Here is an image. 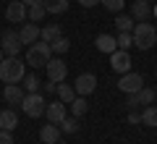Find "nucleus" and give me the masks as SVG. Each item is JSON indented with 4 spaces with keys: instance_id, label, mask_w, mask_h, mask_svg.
I'll use <instances>...</instances> for the list:
<instances>
[{
    "instance_id": "1",
    "label": "nucleus",
    "mask_w": 157,
    "mask_h": 144,
    "mask_svg": "<svg viewBox=\"0 0 157 144\" xmlns=\"http://www.w3.org/2000/svg\"><path fill=\"white\" fill-rule=\"evenodd\" d=\"M26 63H21L18 58H3L0 63V81L3 84H21V79L26 76Z\"/></svg>"
},
{
    "instance_id": "2",
    "label": "nucleus",
    "mask_w": 157,
    "mask_h": 144,
    "mask_svg": "<svg viewBox=\"0 0 157 144\" xmlns=\"http://www.w3.org/2000/svg\"><path fill=\"white\" fill-rule=\"evenodd\" d=\"M131 37H134V45L139 50H152L155 42H157V29L152 26V24H147V21H136Z\"/></svg>"
},
{
    "instance_id": "3",
    "label": "nucleus",
    "mask_w": 157,
    "mask_h": 144,
    "mask_svg": "<svg viewBox=\"0 0 157 144\" xmlns=\"http://www.w3.org/2000/svg\"><path fill=\"white\" fill-rule=\"evenodd\" d=\"M52 58V50H50V42H34L29 45V50H26V66L32 68H45L47 60Z\"/></svg>"
},
{
    "instance_id": "4",
    "label": "nucleus",
    "mask_w": 157,
    "mask_h": 144,
    "mask_svg": "<svg viewBox=\"0 0 157 144\" xmlns=\"http://www.w3.org/2000/svg\"><path fill=\"white\" fill-rule=\"evenodd\" d=\"M45 107H47V102H45V97H42L39 92L26 94V97H24V102H21V110L26 113L29 118H39V115H45Z\"/></svg>"
},
{
    "instance_id": "5",
    "label": "nucleus",
    "mask_w": 157,
    "mask_h": 144,
    "mask_svg": "<svg viewBox=\"0 0 157 144\" xmlns=\"http://www.w3.org/2000/svg\"><path fill=\"white\" fill-rule=\"evenodd\" d=\"M155 100H157V92H155V89H152V87H141L139 92H134V94L126 97V107L136 110V107H141V105H152Z\"/></svg>"
},
{
    "instance_id": "6",
    "label": "nucleus",
    "mask_w": 157,
    "mask_h": 144,
    "mask_svg": "<svg viewBox=\"0 0 157 144\" xmlns=\"http://www.w3.org/2000/svg\"><path fill=\"white\" fill-rule=\"evenodd\" d=\"M0 47H3V53H6L8 58H18V50H21V37H18V32H13V29L3 32Z\"/></svg>"
},
{
    "instance_id": "7",
    "label": "nucleus",
    "mask_w": 157,
    "mask_h": 144,
    "mask_svg": "<svg viewBox=\"0 0 157 144\" xmlns=\"http://www.w3.org/2000/svg\"><path fill=\"white\" fill-rule=\"evenodd\" d=\"M141 87H144V79H141V73H134V71H128V73H121L118 89H121L123 94H134V92H139Z\"/></svg>"
},
{
    "instance_id": "8",
    "label": "nucleus",
    "mask_w": 157,
    "mask_h": 144,
    "mask_svg": "<svg viewBox=\"0 0 157 144\" xmlns=\"http://www.w3.org/2000/svg\"><path fill=\"white\" fill-rule=\"evenodd\" d=\"M110 68L115 73H128L131 71V55L128 50H115L110 53Z\"/></svg>"
},
{
    "instance_id": "9",
    "label": "nucleus",
    "mask_w": 157,
    "mask_h": 144,
    "mask_svg": "<svg viewBox=\"0 0 157 144\" xmlns=\"http://www.w3.org/2000/svg\"><path fill=\"white\" fill-rule=\"evenodd\" d=\"M45 68H47V79H50V81H55V84H60L63 79L68 76V66L60 60V58H50Z\"/></svg>"
},
{
    "instance_id": "10",
    "label": "nucleus",
    "mask_w": 157,
    "mask_h": 144,
    "mask_svg": "<svg viewBox=\"0 0 157 144\" xmlns=\"http://www.w3.org/2000/svg\"><path fill=\"white\" fill-rule=\"evenodd\" d=\"M97 87V76L94 73H78V79L73 81V89H76L78 97H84V94H92Z\"/></svg>"
},
{
    "instance_id": "11",
    "label": "nucleus",
    "mask_w": 157,
    "mask_h": 144,
    "mask_svg": "<svg viewBox=\"0 0 157 144\" xmlns=\"http://www.w3.org/2000/svg\"><path fill=\"white\" fill-rule=\"evenodd\" d=\"M26 13H29V8L24 6L21 0H13V3H8V8H6V21H13V24L26 21Z\"/></svg>"
},
{
    "instance_id": "12",
    "label": "nucleus",
    "mask_w": 157,
    "mask_h": 144,
    "mask_svg": "<svg viewBox=\"0 0 157 144\" xmlns=\"http://www.w3.org/2000/svg\"><path fill=\"white\" fill-rule=\"evenodd\" d=\"M45 115H47V121H50V123H58V126H60V121L68 115V110H66V102H60V100H55V102H47V107H45Z\"/></svg>"
},
{
    "instance_id": "13",
    "label": "nucleus",
    "mask_w": 157,
    "mask_h": 144,
    "mask_svg": "<svg viewBox=\"0 0 157 144\" xmlns=\"http://www.w3.org/2000/svg\"><path fill=\"white\" fill-rule=\"evenodd\" d=\"M3 97H6L8 105H21L24 97H26V92H24L21 84H6V89H3Z\"/></svg>"
},
{
    "instance_id": "14",
    "label": "nucleus",
    "mask_w": 157,
    "mask_h": 144,
    "mask_svg": "<svg viewBox=\"0 0 157 144\" xmlns=\"http://www.w3.org/2000/svg\"><path fill=\"white\" fill-rule=\"evenodd\" d=\"M39 139H42L45 144H58V142H60V126L47 121V126L39 128Z\"/></svg>"
},
{
    "instance_id": "15",
    "label": "nucleus",
    "mask_w": 157,
    "mask_h": 144,
    "mask_svg": "<svg viewBox=\"0 0 157 144\" xmlns=\"http://www.w3.org/2000/svg\"><path fill=\"white\" fill-rule=\"evenodd\" d=\"M18 37H21V45H34L39 39V26L32 21H26L21 29H18Z\"/></svg>"
},
{
    "instance_id": "16",
    "label": "nucleus",
    "mask_w": 157,
    "mask_h": 144,
    "mask_svg": "<svg viewBox=\"0 0 157 144\" xmlns=\"http://www.w3.org/2000/svg\"><path fill=\"white\" fill-rule=\"evenodd\" d=\"M131 16H134L136 21H144L147 16H152L149 0H134V6H131Z\"/></svg>"
},
{
    "instance_id": "17",
    "label": "nucleus",
    "mask_w": 157,
    "mask_h": 144,
    "mask_svg": "<svg viewBox=\"0 0 157 144\" xmlns=\"http://www.w3.org/2000/svg\"><path fill=\"white\" fill-rule=\"evenodd\" d=\"M58 37H63L60 24H47V26L39 29V39H42V42H55Z\"/></svg>"
},
{
    "instance_id": "18",
    "label": "nucleus",
    "mask_w": 157,
    "mask_h": 144,
    "mask_svg": "<svg viewBox=\"0 0 157 144\" xmlns=\"http://www.w3.org/2000/svg\"><path fill=\"white\" fill-rule=\"evenodd\" d=\"M16 126H18V115H16V110H0V128H6V131H16Z\"/></svg>"
},
{
    "instance_id": "19",
    "label": "nucleus",
    "mask_w": 157,
    "mask_h": 144,
    "mask_svg": "<svg viewBox=\"0 0 157 144\" xmlns=\"http://www.w3.org/2000/svg\"><path fill=\"white\" fill-rule=\"evenodd\" d=\"M94 45H97V50L100 53H115L118 50V42H115V37H110V34H100V37L94 39Z\"/></svg>"
},
{
    "instance_id": "20",
    "label": "nucleus",
    "mask_w": 157,
    "mask_h": 144,
    "mask_svg": "<svg viewBox=\"0 0 157 144\" xmlns=\"http://www.w3.org/2000/svg\"><path fill=\"white\" fill-rule=\"evenodd\" d=\"M68 105H71V115L73 118H81L86 110H89V102H86L84 97H78V94L73 97V102H68Z\"/></svg>"
},
{
    "instance_id": "21",
    "label": "nucleus",
    "mask_w": 157,
    "mask_h": 144,
    "mask_svg": "<svg viewBox=\"0 0 157 144\" xmlns=\"http://www.w3.org/2000/svg\"><path fill=\"white\" fill-rule=\"evenodd\" d=\"M42 6H45L47 13H66L68 11V0H42Z\"/></svg>"
},
{
    "instance_id": "22",
    "label": "nucleus",
    "mask_w": 157,
    "mask_h": 144,
    "mask_svg": "<svg viewBox=\"0 0 157 144\" xmlns=\"http://www.w3.org/2000/svg\"><path fill=\"white\" fill-rule=\"evenodd\" d=\"M39 79H37V73H26V76L21 79V87H24V92L26 94H34V92H39Z\"/></svg>"
},
{
    "instance_id": "23",
    "label": "nucleus",
    "mask_w": 157,
    "mask_h": 144,
    "mask_svg": "<svg viewBox=\"0 0 157 144\" xmlns=\"http://www.w3.org/2000/svg\"><path fill=\"white\" fill-rule=\"evenodd\" d=\"M73 97H76V89H73L71 87V84H58V100H60V102H66V105H68V102H73Z\"/></svg>"
},
{
    "instance_id": "24",
    "label": "nucleus",
    "mask_w": 157,
    "mask_h": 144,
    "mask_svg": "<svg viewBox=\"0 0 157 144\" xmlns=\"http://www.w3.org/2000/svg\"><path fill=\"white\" fill-rule=\"evenodd\" d=\"M134 26H136L134 16H123V13H121V16L115 18V29L118 32H134Z\"/></svg>"
},
{
    "instance_id": "25",
    "label": "nucleus",
    "mask_w": 157,
    "mask_h": 144,
    "mask_svg": "<svg viewBox=\"0 0 157 144\" xmlns=\"http://www.w3.org/2000/svg\"><path fill=\"white\" fill-rule=\"evenodd\" d=\"M141 123L144 126H157V105H147L141 110Z\"/></svg>"
},
{
    "instance_id": "26",
    "label": "nucleus",
    "mask_w": 157,
    "mask_h": 144,
    "mask_svg": "<svg viewBox=\"0 0 157 144\" xmlns=\"http://www.w3.org/2000/svg\"><path fill=\"white\" fill-rule=\"evenodd\" d=\"M50 50L55 53V55H63V53H68V50H71V39H66V37H58L55 42H50Z\"/></svg>"
},
{
    "instance_id": "27",
    "label": "nucleus",
    "mask_w": 157,
    "mask_h": 144,
    "mask_svg": "<svg viewBox=\"0 0 157 144\" xmlns=\"http://www.w3.org/2000/svg\"><path fill=\"white\" fill-rule=\"evenodd\" d=\"M45 16H47V11H45V6L39 3V6H32V8H29V13H26V21L37 24V21H42Z\"/></svg>"
},
{
    "instance_id": "28",
    "label": "nucleus",
    "mask_w": 157,
    "mask_h": 144,
    "mask_svg": "<svg viewBox=\"0 0 157 144\" xmlns=\"http://www.w3.org/2000/svg\"><path fill=\"white\" fill-rule=\"evenodd\" d=\"M60 131H63V134H76V131H78V118L66 115V118L60 121Z\"/></svg>"
},
{
    "instance_id": "29",
    "label": "nucleus",
    "mask_w": 157,
    "mask_h": 144,
    "mask_svg": "<svg viewBox=\"0 0 157 144\" xmlns=\"http://www.w3.org/2000/svg\"><path fill=\"white\" fill-rule=\"evenodd\" d=\"M115 42H118V50H128L134 45V37H131V32H118Z\"/></svg>"
},
{
    "instance_id": "30",
    "label": "nucleus",
    "mask_w": 157,
    "mask_h": 144,
    "mask_svg": "<svg viewBox=\"0 0 157 144\" xmlns=\"http://www.w3.org/2000/svg\"><path fill=\"white\" fill-rule=\"evenodd\" d=\"M123 3H126V0H102V6H105L107 11H113V13L123 11Z\"/></svg>"
},
{
    "instance_id": "31",
    "label": "nucleus",
    "mask_w": 157,
    "mask_h": 144,
    "mask_svg": "<svg viewBox=\"0 0 157 144\" xmlns=\"http://www.w3.org/2000/svg\"><path fill=\"white\" fill-rule=\"evenodd\" d=\"M0 144H13V131L0 128Z\"/></svg>"
},
{
    "instance_id": "32",
    "label": "nucleus",
    "mask_w": 157,
    "mask_h": 144,
    "mask_svg": "<svg viewBox=\"0 0 157 144\" xmlns=\"http://www.w3.org/2000/svg\"><path fill=\"white\" fill-rule=\"evenodd\" d=\"M42 89H45L47 94H52V92H58V84H55V81H50V79H47V84H45V87H42Z\"/></svg>"
},
{
    "instance_id": "33",
    "label": "nucleus",
    "mask_w": 157,
    "mask_h": 144,
    "mask_svg": "<svg viewBox=\"0 0 157 144\" xmlns=\"http://www.w3.org/2000/svg\"><path fill=\"white\" fill-rule=\"evenodd\" d=\"M128 123H141V113L131 110V113H128Z\"/></svg>"
},
{
    "instance_id": "34",
    "label": "nucleus",
    "mask_w": 157,
    "mask_h": 144,
    "mask_svg": "<svg viewBox=\"0 0 157 144\" xmlns=\"http://www.w3.org/2000/svg\"><path fill=\"white\" fill-rule=\"evenodd\" d=\"M97 3H102V0H78V6H84V8H94Z\"/></svg>"
},
{
    "instance_id": "35",
    "label": "nucleus",
    "mask_w": 157,
    "mask_h": 144,
    "mask_svg": "<svg viewBox=\"0 0 157 144\" xmlns=\"http://www.w3.org/2000/svg\"><path fill=\"white\" fill-rule=\"evenodd\" d=\"M21 3H24V6H26V8H32V6H39L42 0H21Z\"/></svg>"
},
{
    "instance_id": "36",
    "label": "nucleus",
    "mask_w": 157,
    "mask_h": 144,
    "mask_svg": "<svg viewBox=\"0 0 157 144\" xmlns=\"http://www.w3.org/2000/svg\"><path fill=\"white\" fill-rule=\"evenodd\" d=\"M152 16H155V18H157V6H155V8H152Z\"/></svg>"
},
{
    "instance_id": "37",
    "label": "nucleus",
    "mask_w": 157,
    "mask_h": 144,
    "mask_svg": "<svg viewBox=\"0 0 157 144\" xmlns=\"http://www.w3.org/2000/svg\"><path fill=\"white\" fill-rule=\"evenodd\" d=\"M3 55H6V53H3V47H0V63H3Z\"/></svg>"
}]
</instances>
